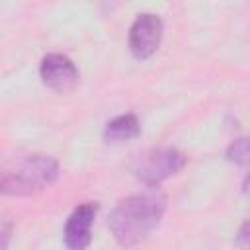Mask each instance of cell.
<instances>
[{"label":"cell","instance_id":"6da1fadb","mask_svg":"<svg viewBox=\"0 0 250 250\" xmlns=\"http://www.w3.org/2000/svg\"><path fill=\"white\" fill-rule=\"evenodd\" d=\"M166 201L158 191L137 193L121 199L109 215V230L121 246H133L145 240L160 223Z\"/></svg>","mask_w":250,"mask_h":250},{"label":"cell","instance_id":"7a4b0ae2","mask_svg":"<svg viewBox=\"0 0 250 250\" xmlns=\"http://www.w3.org/2000/svg\"><path fill=\"white\" fill-rule=\"evenodd\" d=\"M59 176V164L47 154L16 156L0 162V193L29 195L51 186Z\"/></svg>","mask_w":250,"mask_h":250},{"label":"cell","instance_id":"3957f363","mask_svg":"<svg viewBox=\"0 0 250 250\" xmlns=\"http://www.w3.org/2000/svg\"><path fill=\"white\" fill-rule=\"evenodd\" d=\"M186 164V156L176 148H158L143 154L137 164V176L146 186H156L174 176Z\"/></svg>","mask_w":250,"mask_h":250},{"label":"cell","instance_id":"277c9868","mask_svg":"<svg viewBox=\"0 0 250 250\" xmlns=\"http://www.w3.org/2000/svg\"><path fill=\"white\" fill-rule=\"evenodd\" d=\"M162 39V20L154 14H143L135 20L129 31V49L137 59L154 55Z\"/></svg>","mask_w":250,"mask_h":250},{"label":"cell","instance_id":"5b68a950","mask_svg":"<svg viewBox=\"0 0 250 250\" xmlns=\"http://www.w3.org/2000/svg\"><path fill=\"white\" fill-rule=\"evenodd\" d=\"M41 78L49 88L57 92H66L76 86L78 68L68 57L53 53V55H47L41 62Z\"/></svg>","mask_w":250,"mask_h":250},{"label":"cell","instance_id":"8992f818","mask_svg":"<svg viewBox=\"0 0 250 250\" xmlns=\"http://www.w3.org/2000/svg\"><path fill=\"white\" fill-rule=\"evenodd\" d=\"M96 211H98L96 203H82L80 207H76L70 213V217L64 225V242L68 248L82 250L90 244V240H92L90 230H92Z\"/></svg>","mask_w":250,"mask_h":250},{"label":"cell","instance_id":"52a82bcc","mask_svg":"<svg viewBox=\"0 0 250 250\" xmlns=\"http://www.w3.org/2000/svg\"><path fill=\"white\" fill-rule=\"evenodd\" d=\"M141 133V125L139 119L133 113L127 115H119L115 119H111L105 129H104V137L109 143H123V141H131L135 137H139Z\"/></svg>","mask_w":250,"mask_h":250},{"label":"cell","instance_id":"ba28073f","mask_svg":"<svg viewBox=\"0 0 250 250\" xmlns=\"http://www.w3.org/2000/svg\"><path fill=\"white\" fill-rule=\"evenodd\" d=\"M229 160H234L236 164H244L248 160V141L246 139H238L230 145L229 152H227Z\"/></svg>","mask_w":250,"mask_h":250}]
</instances>
